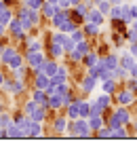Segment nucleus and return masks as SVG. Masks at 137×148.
<instances>
[{"instance_id": "obj_5", "label": "nucleus", "mask_w": 137, "mask_h": 148, "mask_svg": "<svg viewBox=\"0 0 137 148\" xmlns=\"http://www.w3.org/2000/svg\"><path fill=\"white\" fill-rule=\"evenodd\" d=\"M135 30H137V23H135Z\"/></svg>"}, {"instance_id": "obj_2", "label": "nucleus", "mask_w": 137, "mask_h": 148, "mask_svg": "<svg viewBox=\"0 0 137 148\" xmlns=\"http://www.w3.org/2000/svg\"><path fill=\"white\" fill-rule=\"evenodd\" d=\"M91 15H93V19H95V21H101V17H99V13H97V11H95V13H91Z\"/></svg>"}, {"instance_id": "obj_1", "label": "nucleus", "mask_w": 137, "mask_h": 148, "mask_svg": "<svg viewBox=\"0 0 137 148\" xmlns=\"http://www.w3.org/2000/svg\"><path fill=\"white\" fill-rule=\"evenodd\" d=\"M110 6H108V2H99V11H108Z\"/></svg>"}, {"instance_id": "obj_4", "label": "nucleus", "mask_w": 137, "mask_h": 148, "mask_svg": "<svg viewBox=\"0 0 137 148\" xmlns=\"http://www.w3.org/2000/svg\"><path fill=\"white\" fill-rule=\"evenodd\" d=\"M131 53H133V55H137V47L133 45V49H131Z\"/></svg>"}, {"instance_id": "obj_3", "label": "nucleus", "mask_w": 137, "mask_h": 148, "mask_svg": "<svg viewBox=\"0 0 137 148\" xmlns=\"http://www.w3.org/2000/svg\"><path fill=\"white\" fill-rule=\"evenodd\" d=\"M30 4H32V6H38V4H40V0H32Z\"/></svg>"}]
</instances>
